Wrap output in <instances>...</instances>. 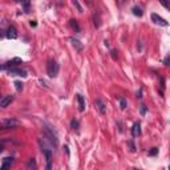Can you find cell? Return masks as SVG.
<instances>
[{
  "mask_svg": "<svg viewBox=\"0 0 170 170\" xmlns=\"http://www.w3.org/2000/svg\"><path fill=\"white\" fill-rule=\"evenodd\" d=\"M70 127H72L74 131H78V127H80V122H78L77 120H72V121H70Z\"/></svg>",
  "mask_w": 170,
  "mask_h": 170,
  "instance_id": "cell-18",
  "label": "cell"
},
{
  "mask_svg": "<svg viewBox=\"0 0 170 170\" xmlns=\"http://www.w3.org/2000/svg\"><path fill=\"white\" fill-rule=\"evenodd\" d=\"M146 106H145V105H141V106H139V113H141V116H145V114H146Z\"/></svg>",
  "mask_w": 170,
  "mask_h": 170,
  "instance_id": "cell-23",
  "label": "cell"
},
{
  "mask_svg": "<svg viewBox=\"0 0 170 170\" xmlns=\"http://www.w3.org/2000/svg\"><path fill=\"white\" fill-rule=\"evenodd\" d=\"M127 145H129V147H130L131 153H134V151H135V145H134V142H133V139H130V141L127 142Z\"/></svg>",
  "mask_w": 170,
  "mask_h": 170,
  "instance_id": "cell-22",
  "label": "cell"
},
{
  "mask_svg": "<svg viewBox=\"0 0 170 170\" xmlns=\"http://www.w3.org/2000/svg\"><path fill=\"white\" fill-rule=\"evenodd\" d=\"M134 170H139V169H134Z\"/></svg>",
  "mask_w": 170,
  "mask_h": 170,
  "instance_id": "cell-33",
  "label": "cell"
},
{
  "mask_svg": "<svg viewBox=\"0 0 170 170\" xmlns=\"http://www.w3.org/2000/svg\"><path fill=\"white\" fill-rule=\"evenodd\" d=\"M27 170H37V163L35 158H29L27 162Z\"/></svg>",
  "mask_w": 170,
  "mask_h": 170,
  "instance_id": "cell-16",
  "label": "cell"
},
{
  "mask_svg": "<svg viewBox=\"0 0 170 170\" xmlns=\"http://www.w3.org/2000/svg\"><path fill=\"white\" fill-rule=\"evenodd\" d=\"M163 64H165V66H170V54H167L166 57H165V60H163Z\"/></svg>",
  "mask_w": 170,
  "mask_h": 170,
  "instance_id": "cell-25",
  "label": "cell"
},
{
  "mask_svg": "<svg viewBox=\"0 0 170 170\" xmlns=\"http://www.w3.org/2000/svg\"><path fill=\"white\" fill-rule=\"evenodd\" d=\"M69 40H70V42H72V46H73L77 52H81V50L84 49V45H82V42L80 41V40L74 39V37H70Z\"/></svg>",
  "mask_w": 170,
  "mask_h": 170,
  "instance_id": "cell-10",
  "label": "cell"
},
{
  "mask_svg": "<svg viewBox=\"0 0 170 170\" xmlns=\"http://www.w3.org/2000/svg\"><path fill=\"white\" fill-rule=\"evenodd\" d=\"M42 133H44V135L48 138V141H49V142L52 143L54 147H57L58 138H57V135H56V133L53 131L52 127H49L48 125H44V126H42Z\"/></svg>",
  "mask_w": 170,
  "mask_h": 170,
  "instance_id": "cell-1",
  "label": "cell"
},
{
  "mask_svg": "<svg viewBox=\"0 0 170 170\" xmlns=\"http://www.w3.org/2000/svg\"><path fill=\"white\" fill-rule=\"evenodd\" d=\"M161 4H162L163 7L167 8V9L170 11V1H166V0H162V1H161Z\"/></svg>",
  "mask_w": 170,
  "mask_h": 170,
  "instance_id": "cell-27",
  "label": "cell"
},
{
  "mask_svg": "<svg viewBox=\"0 0 170 170\" xmlns=\"http://www.w3.org/2000/svg\"><path fill=\"white\" fill-rule=\"evenodd\" d=\"M169 170H170V165H169Z\"/></svg>",
  "mask_w": 170,
  "mask_h": 170,
  "instance_id": "cell-32",
  "label": "cell"
},
{
  "mask_svg": "<svg viewBox=\"0 0 170 170\" xmlns=\"http://www.w3.org/2000/svg\"><path fill=\"white\" fill-rule=\"evenodd\" d=\"M77 102H78V110L80 112H84L85 110V98L81 96V94H77Z\"/></svg>",
  "mask_w": 170,
  "mask_h": 170,
  "instance_id": "cell-14",
  "label": "cell"
},
{
  "mask_svg": "<svg viewBox=\"0 0 170 170\" xmlns=\"http://www.w3.org/2000/svg\"><path fill=\"white\" fill-rule=\"evenodd\" d=\"M151 20H153L157 25H161V27H167V25H169V23H167L166 20L163 19V17H161L159 15H157V13H151Z\"/></svg>",
  "mask_w": 170,
  "mask_h": 170,
  "instance_id": "cell-6",
  "label": "cell"
},
{
  "mask_svg": "<svg viewBox=\"0 0 170 170\" xmlns=\"http://www.w3.org/2000/svg\"><path fill=\"white\" fill-rule=\"evenodd\" d=\"M131 134H133V137H138V135L141 134V125H139V122H135V124L133 125Z\"/></svg>",
  "mask_w": 170,
  "mask_h": 170,
  "instance_id": "cell-15",
  "label": "cell"
},
{
  "mask_svg": "<svg viewBox=\"0 0 170 170\" xmlns=\"http://www.w3.org/2000/svg\"><path fill=\"white\" fill-rule=\"evenodd\" d=\"M7 37L11 40H15L17 39V31H16V28L13 25H9L7 28Z\"/></svg>",
  "mask_w": 170,
  "mask_h": 170,
  "instance_id": "cell-8",
  "label": "cell"
},
{
  "mask_svg": "<svg viewBox=\"0 0 170 170\" xmlns=\"http://www.w3.org/2000/svg\"><path fill=\"white\" fill-rule=\"evenodd\" d=\"M44 155H45V159H46V166H45V170H52V150H50L49 147H42L41 149Z\"/></svg>",
  "mask_w": 170,
  "mask_h": 170,
  "instance_id": "cell-5",
  "label": "cell"
},
{
  "mask_svg": "<svg viewBox=\"0 0 170 170\" xmlns=\"http://www.w3.org/2000/svg\"><path fill=\"white\" fill-rule=\"evenodd\" d=\"M11 76H21V77H27V72L23 69H20V68H12V69L8 70Z\"/></svg>",
  "mask_w": 170,
  "mask_h": 170,
  "instance_id": "cell-9",
  "label": "cell"
},
{
  "mask_svg": "<svg viewBox=\"0 0 170 170\" xmlns=\"http://www.w3.org/2000/svg\"><path fill=\"white\" fill-rule=\"evenodd\" d=\"M131 12H133V15H134V16H138V17H141V16L143 15L142 8L138 7V5H134V7L131 8Z\"/></svg>",
  "mask_w": 170,
  "mask_h": 170,
  "instance_id": "cell-17",
  "label": "cell"
},
{
  "mask_svg": "<svg viewBox=\"0 0 170 170\" xmlns=\"http://www.w3.org/2000/svg\"><path fill=\"white\" fill-rule=\"evenodd\" d=\"M19 64H23V61H21V58L19 57H15V58H12L11 61H7V62H4L3 65H1V69H12V68H17L19 66Z\"/></svg>",
  "mask_w": 170,
  "mask_h": 170,
  "instance_id": "cell-4",
  "label": "cell"
},
{
  "mask_svg": "<svg viewBox=\"0 0 170 170\" xmlns=\"http://www.w3.org/2000/svg\"><path fill=\"white\" fill-rule=\"evenodd\" d=\"M36 25H37V23H36L35 20H32V21H31V27H36Z\"/></svg>",
  "mask_w": 170,
  "mask_h": 170,
  "instance_id": "cell-31",
  "label": "cell"
},
{
  "mask_svg": "<svg viewBox=\"0 0 170 170\" xmlns=\"http://www.w3.org/2000/svg\"><path fill=\"white\" fill-rule=\"evenodd\" d=\"M137 97H138V98H142V89H139L138 92H137Z\"/></svg>",
  "mask_w": 170,
  "mask_h": 170,
  "instance_id": "cell-29",
  "label": "cell"
},
{
  "mask_svg": "<svg viewBox=\"0 0 170 170\" xmlns=\"http://www.w3.org/2000/svg\"><path fill=\"white\" fill-rule=\"evenodd\" d=\"M12 101H13V96H11V94H8V96H4L3 98L0 100V106H1V108H7V106L11 104Z\"/></svg>",
  "mask_w": 170,
  "mask_h": 170,
  "instance_id": "cell-12",
  "label": "cell"
},
{
  "mask_svg": "<svg viewBox=\"0 0 170 170\" xmlns=\"http://www.w3.org/2000/svg\"><path fill=\"white\" fill-rule=\"evenodd\" d=\"M20 124L21 122L16 118H7V120L1 121V129H15V127L20 126Z\"/></svg>",
  "mask_w": 170,
  "mask_h": 170,
  "instance_id": "cell-3",
  "label": "cell"
},
{
  "mask_svg": "<svg viewBox=\"0 0 170 170\" xmlns=\"http://www.w3.org/2000/svg\"><path fill=\"white\" fill-rule=\"evenodd\" d=\"M94 105H96V108L98 109V112H100L101 114H105V113H106V105L102 102V100L97 98V100L94 101Z\"/></svg>",
  "mask_w": 170,
  "mask_h": 170,
  "instance_id": "cell-11",
  "label": "cell"
},
{
  "mask_svg": "<svg viewBox=\"0 0 170 170\" xmlns=\"http://www.w3.org/2000/svg\"><path fill=\"white\" fill-rule=\"evenodd\" d=\"M23 4V7L25 8V12H29V5H31V3L29 1H24V3H21Z\"/></svg>",
  "mask_w": 170,
  "mask_h": 170,
  "instance_id": "cell-26",
  "label": "cell"
},
{
  "mask_svg": "<svg viewBox=\"0 0 170 170\" xmlns=\"http://www.w3.org/2000/svg\"><path fill=\"white\" fill-rule=\"evenodd\" d=\"M58 69H60V66L54 60H49L48 64H46V73L49 77H56L58 73Z\"/></svg>",
  "mask_w": 170,
  "mask_h": 170,
  "instance_id": "cell-2",
  "label": "cell"
},
{
  "mask_svg": "<svg viewBox=\"0 0 170 170\" xmlns=\"http://www.w3.org/2000/svg\"><path fill=\"white\" fill-rule=\"evenodd\" d=\"M13 84H15V88H16V90H17V92H20V90L23 89V85L24 84L21 81H15Z\"/></svg>",
  "mask_w": 170,
  "mask_h": 170,
  "instance_id": "cell-21",
  "label": "cell"
},
{
  "mask_svg": "<svg viewBox=\"0 0 170 170\" xmlns=\"http://www.w3.org/2000/svg\"><path fill=\"white\" fill-rule=\"evenodd\" d=\"M110 57H112L113 60H117V50H114V49L110 50Z\"/></svg>",
  "mask_w": 170,
  "mask_h": 170,
  "instance_id": "cell-28",
  "label": "cell"
},
{
  "mask_svg": "<svg viewBox=\"0 0 170 170\" xmlns=\"http://www.w3.org/2000/svg\"><path fill=\"white\" fill-rule=\"evenodd\" d=\"M12 163H13V158H12V157H5V158H3L0 170H9L12 166Z\"/></svg>",
  "mask_w": 170,
  "mask_h": 170,
  "instance_id": "cell-7",
  "label": "cell"
},
{
  "mask_svg": "<svg viewBox=\"0 0 170 170\" xmlns=\"http://www.w3.org/2000/svg\"><path fill=\"white\" fill-rule=\"evenodd\" d=\"M73 5H74L76 8H77V11H78V12H82V8H81V5H80V3H78V1L73 0Z\"/></svg>",
  "mask_w": 170,
  "mask_h": 170,
  "instance_id": "cell-24",
  "label": "cell"
},
{
  "mask_svg": "<svg viewBox=\"0 0 170 170\" xmlns=\"http://www.w3.org/2000/svg\"><path fill=\"white\" fill-rule=\"evenodd\" d=\"M118 101H120V108L124 110V109H126V106H127V102H126V100H125L124 97H120L118 98Z\"/></svg>",
  "mask_w": 170,
  "mask_h": 170,
  "instance_id": "cell-19",
  "label": "cell"
},
{
  "mask_svg": "<svg viewBox=\"0 0 170 170\" xmlns=\"http://www.w3.org/2000/svg\"><path fill=\"white\" fill-rule=\"evenodd\" d=\"M69 25L76 33H78V32L81 31V28H80V25H78V21L76 19H70L69 20Z\"/></svg>",
  "mask_w": 170,
  "mask_h": 170,
  "instance_id": "cell-13",
  "label": "cell"
},
{
  "mask_svg": "<svg viewBox=\"0 0 170 170\" xmlns=\"http://www.w3.org/2000/svg\"><path fill=\"white\" fill-rule=\"evenodd\" d=\"M64 150H65L66 155H68V157H69V147H68V146H64Z\"/></svg>",
  "mask_w": 170,
  "mask_h": 170,
  "instance_id": "cell-30",
  "label": "cell"
},
{
  "mask_svg": "<svg viewBox=\"0 0 170 170\" xmlns=\"http://www.w3.org/2000/svg\"><path fill=\"white\" fill-rule=\"evenodd\" d=\"M147 154L150 155V157H154V155L158 154V147H151L150 150L147 151Z\"/></svg>",
  "mask_w": 170,
  "mask_h": 170,
  "instance_id": "cell-20",
  "label": "cell"
}]
</instances>
